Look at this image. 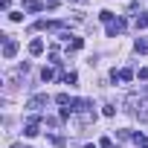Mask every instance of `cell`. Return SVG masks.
<instances>
[{"instance_id":"2","label":"cell","mask_w":148,"mask_h":148,"mask_svg":"<svg viewBox=\"0 0 148 148\" xmlns=\"http://www.w3.org/2000/svg\"><path fill=\"white\" fill-rule=\"evenodd\" d=\"M122 29H125V21H110V23H108V35H110V38L119 35Z\"/></svg>"},{"instance_id":"7","label":"cell","mask_w":148,"mask_h":148,"mask_svg":"<svg viewBox=\"0 0 148 148\" xmlns=\"http://www.w3.org/2000/svg\"><path fill=\"white\" fill-rule=\"evenodd\" d=\"M131 79H134L131 70H119V82H131Z\"/></svg>"},{"instance_id":"14","label":"cell","mask_w":148,"mask_h":148,"mask_svg":"<svg viewBox=\"0 0 148 148\" xmlns=\"http://www.w3.org/2000/svg\"><path fill=\"white\" fill-rule=\"evenodd\" d=\"M136 142H142V145L148 148V136H136Z\"/></svg>"},{"instance_id":"9","label":"cell","mask_w":148,"mask_h":148,"mask_svg":"<svg viewBox=\"0 0 148 148\" xmlns=\"http://www.w3.org/2000/svg\"><path fill=\"white\" fill-rule=\"evenodd\" d=\"M52 76H55V73H52V70H49V67H44V70H41V79H44V82H49V79H52Z\"/></svg>"},{"instance_id":"15","label":"cell","mask_w":148,"mask_h":148,"mask_svg":"<svg viewBox=\"0 0 148 148\" xmlns=\"http://www.w3.org/2000/svg\"><path fill=\"white\" fill-rule=\"evenodd\" d=\"M73 3H84V0H73Z\"/></svg>"},{"instance_id":"12","label":"cell","mask_w":148,"mask_h":148,"mask_svg":"<svg viewBox=\"0 0 148 148\" xmlns=\"http://www.w3.org/2000/svg\"><path fill=\"white\" fill-rule=\"evenodd\" d=\"M55 102H58V105H70V96H67V93H61V96H55Z\"/></svg>"},{"instance_id":"3","label":"cell","mask_w":148,"mask_h":148,"mask_svg":"<svg viewBox=\"0 0 148 148\" xmlns=\"http://www.w3.org/2000/svg\"><path fill=\"white\" fill-rule=\"evenodd\" d=\"M47 102H49L47 96H35V99H29V105H26V108H29V110H38V108H44Z\"/></svg>"},{"instance_id":"1","label":"cell","mask_w":148,"mask_h":148,"mask_svg":"<svg viewBox=\"0 0 148 148\" xmlns=\"http://www.w3.org/2000/svg\"><path fill=\"white\" fill-rule=\"evenodd\" d=\"M15 52H18V41L6 35V41H3V58H15Z\"/></svg>"},{"instance_id":"4","label":"cell","mask_w":148,"mask_h":148,"mask_svg":"<svg viewBox=\"0 0 148 148\" xmlns=\"http://www.w3.org/2000/svg\"><path fill=\"white\" fill-rule=\"evenodd\" d=\"M23 134H26V136H38V119H35V116L29 119V125L23 128Z\"/></svg>"},{"instance_id":"13","label":"cell","mask_w":148,"mask_h":148,"mask_svg":"<svg viewBox=\"0 0 148 148\" xmlns=\"http://www.w3.org/2000/svg\"><path fill=\"white\" fill-rule=\"evenodd\" d=\"M82 44H84L82 38H73V41H70V47H73V49H82Z\"/></svg>"},{"instance_id":"5","label":"cell","mask_w":148,"mask_h":148,"mask_svg":"<svg viewBox=\"0 0 148 148\" xmlns=\"http://www.w3.org/2000/svg\"><path fill=\"white\" fill-rule=\"evenodd\" d=\"M29 52H32V55H41V52H44V41H41V38H35V41L29 44Z\"/></svg>"},{"instance_id":"10","label":"cell","mask_w":148,"mask_h":148,"mask_svg":"<svg viewBox=\"0 0 148 148\" xmlns=\"http://www.w3.org/2000/svg\"><path fill=\"white\" fill-rule=\"evenodd\" d=\"M64 84H76V73H64Z\"/></svg>"},{"instance_id":"6","label":"cell","mask_w":148,"mask_h":148,"mask_svg":"<svg viewBox=\"0 0 148 148\" xmlns=\"http://www.w3.org/2000/svg\"><path fill=\"white\" fill-rule=\"evenodd\" d=\"M23 9H26V12H38V9H41V3H38V0H26Z\"/></svg>"},{"instance_id":"11","label":"cell","mask_w":148,"mask_h":148,"mask_svg":"<svg viewBox=\"0 0 148 148\" xmlns=\"http://www.w3.org/2000/svg\"><path fill=\"white\" fill-rule=\"evenodd\" d=\"M136 52H148V41H136Z\"/></svg>"},{"instance_id":"8","label":"cell","mask_w":148,"mask_h":148,"mask_svg":"<svg viewBox=\"0 0 148 148\" xmlns=\"http://www.w3.org/2000/svg\"><path fill=\"white\" fill-rule=\"evenodd\" d=\"M134 23H136V26H139V29H145V26H148V15H139V18H136V21H134Z\"/></svg>"}]
</instances>
